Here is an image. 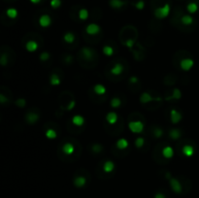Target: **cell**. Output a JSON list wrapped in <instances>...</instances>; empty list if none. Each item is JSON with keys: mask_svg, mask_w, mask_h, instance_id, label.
I'll return each instance as SVG.
<instances>
[{"mask_svg": "<svg viewBox=\"0 0 199 198\" xmlns=\"http://www.w3.org/2000/svg\"><path fill=\"white\" fill-rule=\"evenodd\" d=\"M170 4L169 3H165L164 5L160 6V7H158L155 10L154 14H155V17L158 19H165L166 17H168L169 13H170Z\"/></svg>", "mask_w": 199, "mask_h": 198, "instance_id": "cell-1", "label": "cell"}, {"mask_svg": "<svg viewBox=\"0 0 199 198\" xmlns=\"http://www.w3.org/2000/svg\"><path fill=\"white\" fill-rule=\"evenodd\" d=\"M81 52V56L83 59H87V61H92L96 58V54L95 51H93L90 48H83Z\"/></svg>", "mask_w": 199, "mask_h": 198, "instance_id": "cell-2", "label": "cell"}, {"mask_svg": "<svg viewBox=\"0 0 199 198\" xmlns=\"http://www.w3.org/2000/svg\"><path fill=\"white\" fill-rule=\"evenodd\" d=\"M124 69H125V67H124L123 63L118 61V62H116L114 65L112 66V67L110 68V70H109V72L111 73V75H113L114 77H118V76H121V75L123 74Z\"/></svg>", "mask_w": 199, "mask_h": 198, "instance_id": "cell-3", "label": "cell"}, {"mask_svg": "<svg viewBox=\"0 0 199 198\" xmlns=\"http://www.w3.org/2000/svg\"><path fill=\"white\" fill-rule=\"evenodd\" d=\"M128 126H129V129L133 132V133H140L144 130V122H141V121H132V122H129L128 123Z\"/></svg>", "mask_w": 199, "mask_h": 198, "instance_id": "cell-4", "label": "cell"}, {"mask_svg": "<svg viewBox=\"0 0 199 198\" xmlns=\"http://www.w3.org/2000/svg\"><path fill=\"white\" fill-rule=\"evenodd\" d=\"M85 31L89 36H96L101 32V27L96 23H89L85 28Z\"/></svg>", "mask_w": 199, "mask_h": 198, "instance_id": "cell-5", "label": "cell"}, {"mask_svg": "<svg viewBox=\"0 0 199 198\" xmlns=\"http://www.w3.org/2000/svg\"><path fill=\"white\" fill-rule=\"evenodd\" d=\"M166 178H167V179H169L170 186H171L172 189H173L176 193H181L182 192V186H181L180 182H179L178 180H176V179H174V178H171L169 173L166 174Z\"/></svg>", "mask_w": 199, "mask_h": 198, "instance_id": "cell-6", "label": "cell"}, {"mask_svg": "<svg viewBox=\"0 0 199 198\" xmlns=\"http://www.w3.org/2000/svg\"><path fill=\"white\" fill-rule=\"evenodd\" d=\"M61 151L65 155H72L75 153V146L71 142H65L61 145Z\"/></svg>", "mask_w": 199, "mask_h": 198, "instance_id": "cell-7", "label": "cell"}, {"mask_svg": "<svg viewBox=\"0 0 199 198\" xmlns=\"http://www.w3.org/2000/svg\"><path fill=\"white\" fill-rule=\"evenodd\" d=\"M52 18L48 14H44L42 16H40V18H39V24L43 28L49 27V26L52 24Z\"/></svg>", "mask_w": 199, "mask_h": 198, "instance_id": "cell-8", "label": "cell"}, {"mask_svg": "<svg viewBox=\"0 0 199 198\" xmlns=\"http://www.w3.org/2000/svg\"><path fill=\"white\" fill-rule=\"evenodd\" d=\"M194 64V61L192 60L191 58H184L181 60L180 62V66H181V68L184 71H189L191 69V67L193 66Z\"/></svg>", "mask_w": 199, "mask_h": 198, "instance_id": "cell-9", "label": "cell"}, {"mask_svg": "<svg viewBox=\"0 0 199 198\" xmlns=\"http://www.w3.org/2000/svg\"><path fill=\"white\" fill-rule=\"evenodd\" d=\"M85 118L81 115H76L71 118V123L77 127H82L85 124Z\"/></svg>", "mask_w": 199, "mask_h": 198, "instance_id": "cell-10", "label": "cell"}, {"mask_svg": "<svg viewBox=\"0 0 199 198\" xmlns=\"http://www.w3.org/2000/svg\"><path fill=\"white\" fill-rule=\"evenodd\" d=\"M102 169L105 173H112L113 171L115 170V163L113 162L112 160H106L103 163Z\"/></svg>", "mask_w": 199, "mask_h": 198, "instance_id": "cell-11", "label": "cell"}, {"mask_svg": "<svg viewBox=\"0 0 199 198\" xmlns=\"http://www.w3.org/2000/svg\"><path fill=\"white\" fill-rule=\"evenodd\" d=\"M63 41L66 44H74L76 42V36L73 32H66L63 35Z\"/></svg>", "mask_w": 199, "mask_h": 198, "instance_id": "cell-12", "label": "cell"}, {"mask_svg": "<svg viewBox=\"0 0 199 198\" xmlns=\"http://www.w3.org/2000/svg\"><path fill=\"white\" fill-rule=\"evenodd\" d=\"M161 154H162V156L164 158H166V159H169V158H172L174 155V151L172 149L170 146H165L162 151H161Z\"/></svg>", "mask_w": 199, "mask_h": 198, "instance_id": "cell-13", "label": "cell"}, {"mask_svg": "<svg viewBox=\"0 0 199 198\" xmlns=\"http://www.w3.org/2000/svg\"><path fill=\"white\" fill-rule=\"evenodd\" d=\"M128 146H129V143L126 139H124V138H121V139H118L116 142V147L119 151H123L125 149H127Z\"/></svg>", "mask_w": 199, "mask_h": 198, "instance_id": "cell-14", "label": "cell"}, {"mask_svg": "<svg viewBox=\"0 0 199 198\" xmlns=\"http://www.w3.org/2000/svg\"><path fill=\"white\" fill-rule=\"evenodd\" d=\"M109 4L113 9H121L126 5V2L123 0H110Z\"/></svg>", "mask_w": 199, "mask_h": 198, "instance_id": "cell-15", "label": "cell"}, {"mask_svg": "<svg viewBox=\"0 0 199 198\" xmlns=\"http://www.w3.org/2000/svg\"><path fill=\"white\" fill-rule=\"evenodd\" d=\"M170 118H171V121L173 122V123H178L182 120V115H181L180 112H178L177 110L173 109L170 113Z\"/></svg>", "mask_w": 199, "mask_h": 198, "instance_id": "cell-16", "label": "cell"}, {"mask_svg": "<svg viewBox=\"0 0 199 198\" xmlns=\"http://www.w3.org/2000/svg\"><path fill=\"white\" fill-rule=\"evenodd\" d=\"M106 91H107V89L101 84H96L93 87V92L96 95H104L106 94Z\"/></svg>", "mask_w": 199, "mask_h": 198, "instance_id": "cell-17", "label": "cell"}, {"mask_svg": "<svg viewBox=\"0 0 199 198\" xmlns=\"http://www.w3.org/2000/svg\"><path fill=\"white\" fill-rule=\"evenodd\" d=\"M106 121L107 122L111 125H114L117 123L118 122V115L114 112H111V113H108L107 116H106Z\"/></svg>", "mask_w": 199, "mask_h": 198, "instance_id": "cell-18", "label": "cell"}, {"mask_svg": "<svg viewBox=\"0 0 199 198\" xmlns=\"http://www.w3.org/2000/svg\"><path fill=\"white\" fill-rule=\"evenodd\" d=\"M24 46H25V49L27 50L28 52H35L38 49V43L35 42L34 40H29Z\"/></svg>", "mask_w": 199, "mask_h": 198, "instance_id": "cell-19", "label": "cell"}, {"mask_svg": "<svg viewBox=\"0 0 199 198\" xmlns=\"http://www.w3.org/2000/svg\"><path fill=\"white\" fill-rule=\"evenodd\" d=\"M180 22H181L182 24L188 26V25H190V24L193 23L194 19H193V18H192L190 15H184V16L181 18Z\"/></svg>", "mask_w": 199, "mask_h": 198, "instance_id": "cell-20", "label": "cell"}, {"mask_svg": "<svg viewBox=\"0 0 199 198\" xmlns=\"http://www.w3.org/2000/svg\"><path fill=\"white\" fill-rule=\"evenodd\" d=\"M85 183H87V180H85V178L84 176H78L74 180V184L77 188H83L85 184Z\"/></svg>", "mask_w": 199, "mask_h": 198, "instance_id": "cell-21", "label": "cell"}, {"mask_svg": "<svg viewBox=\"0 0 199 198\" xmlns=\"http://www.w3.org/2000/svg\"><path fill=\"white\" fill-rule=\"evenodd\" d=\"M182 151H183V154H184L185 156L189 157V156H191V155H193V154H194V149H193V147H192V146H190V145H185V146H184Z\"/></svg>", "mask_w": 199, "mask_h": 198, "instance_id": "cell-22", "label": "cell"}, {"mask_svg": "<svg viewBox=\"0 0 199 198\" xmlns=\"http://www.w3.org/2000/svg\"><path fill=\"white\" fill-rule=\"evenodd\" d=\"M198 4L195 3V2H189L188 5H187V11L189 13L190 15L192 14H195V13L198 11Z\"/></svg>", "mask_w": 199, "mask_h": 198, "instance_id": "cell-23", "label": "cell"}, {"mask_svg": "<svg viewBox=\"0 0 199 198\" xmlns=\"http://www.w3.org/2000/svg\"><path fill=\"white\" fill-rule=\"evenodd\" d=\"M89 16V14L87 9H84V8L80 9V11L78 13V17L80 19V21H87Z\"/></svg>", "mask_w": 199, "mask_h": 198, "instance_id": "cell-24", "label": "cell"}, {"mask_svg": "<svg viewBox=\"0 0 199 198\" xmlns=\"http://www.w3.org/2000/svg\"><path fill=\"white\" fill-rule=\"evenodd\" d=\"M103 54L107 56H111L115 54V49L110 45H106L103 47Z\"/></svg>", "mask_w": 199, "mask_h": 198, "instance_id": "cell-25", "label": "cell"}, {"mask_svg": "<svg viewBox=\"0 0 199 198\" xmlns=\"http://www.w3.org/2000/svg\"><path fill=\"white\" fill-rule=\"evenodd\" d=\"M6 15H7L8 18L12 19H17V17L19 15L18 10L15 8H9V9H7V11H6Z\"/></svg>", "mask_w": 199, "mask_h": 198, "instance_id": "cell-26", "label": "cell"}, {"mask_svg": "<svg viewBox=\"0 0 199 198\" xmlns=\"http://www.w3.org/2000/svg\"><path fill=\"white\" fill-rule=\"evenodd\" d=\"M39 118V115L38 114H34V113H29L26 116V120L29 123H35Z\"/></svg>", "mask_w": 199, "mask_h": 198, "instance_id": "cell-27", "label": "cell"}, {"mask_svg": "<svg viewBox=\"0 0 199 198\" xmlns=\"http://www.w3.org/2000/svg\"><path fill=\"white\" fill-rule=\"evenodd\" d=\"M169 135L173 140H177L181 137V131L180 129H171L169 132Z\"/></svg>", "mask_w": 199, "mask_h": 198, "instance_id": "cell-28", "label": "cell"}, {"mask_svg": "<svg viewBox=\"0 0 199 198\" xmlns=\"http://www.w3.org/2000/svg\"><path fill=\"white\" fill-rule=\"evenodd\" d=\"M110 104H111L112 108H119V107H121V105H122V101H121V99H119L118 97H114L111 100Z\"/></svg>", "mask_w": 199, "mask_h": 198, "instance_id": "cell-29", "label": "cell"}, {"mask_svg": "<svg viewBox=\"0 0 199 198\" xmlns=\"http://www.w3.org/2000/svg\"><path fill=\"white\" fill-rule=\"evenodd\" d=\"M46 137L49 138V139H56V131L52 128H50L48 130H46Z\"/></svg>", "mask_w": 199, "mask_h": 198, "instance_id": "cell-30", "label": "cell"}, {"mask_svg": "<svg viewBox=\"0 0 199 198\" xmlns=\"http://www.w3.org/2000/svg\"><path fill=\"white\" fill-rule=\"evenodd\" d=\"M51 84L52 85H57L60 84V78H58V75L52 74L51 76Z\"/></svg>", "mask_w": 199, "mask_h": 198, "instance_id": "cell-31", "label": "cell"}, {"mask_svg": "<svg viewBox=\"0 0 199 198\" xmlns=\"http://www.w3.org/2000/svg\"><path fill=\"white\" fill-rule=\"evenodd\" d=\"M145 145V139L143 137H138L137 139L135 140V146H136V148H138V149H140V148H142L143 146Z\"/></svg>", "mask_w": 199, "mask_h": 198, "instance_id": "cell-32", "label": "cell"}, {"mask_svg": "<svg viewBox=\"0 0 199 198\" xmlns=\"http://www.w3.org/2000/svg\"><path fill=\"white\" fill-rule=\"evenodd\" d=\"M134 7L139 10V11H141L145 8V2H144V0H138L137 2L134 3Z\"/></svg>", "mask_w": 199, "mask_h": 198, "instance_id": "cell-33", "label": "cell"}, {"mask_svg": "<svg viewBox=\"0 0 199 198\" xmlns=\"http://www.w3.org/2000/svg\"><path fill=\"white\" fill-rule=\"evenodd\" d=\"M60 5H61V0H51V6L54 9L59 8Z\"/></svg>", "mask_w": 199, "mask_h": 198, "instance_id": "cell-34", "label": "cell"}, {"mask_svg": "<svg viewBox=\"0 0 199 198\" xmlns=\"http://www.w3.org/2000/svg\"><path fill=\"white\" fill-rule=\"evenodd\" d=\"M154 135L156 138H160L163 135V130L161 128H159V127H155L154 128Z\"/></svg>", "mask_w": 199, "mask_h": 198, "instance_id": "cell-35", "label": "cell"}, {"mask_svg": "<svg viewBox=\"0 0 199 198\" xmlns=\"http://www.w3.org/2000/svg\"><path fill=\"white\" fill-rule=\"evenodd\" d=\"M103 150V147H102V145H97V144H94V145H92V151H94L95 154H98V153H100V151Z\"/></svg>", "mask_w": 199, "mask_h": 198, "instance_id": "cell-36", "label": "cell"}, {"mask_svg": "<svg viewBox=\"0 0 199 198\" xmlns=\"http://www.w3.org/2000/svg\"><path fill=\"white\" fill-rule=\"evenodd\" d=\"M49 58H50V54L47 52H44L40 55V59H41V61H47Z\"/></svg>", "mask_w": 199, "mask_h": 198, "instance_id": "cell-37", "label": "cell"}, {"mask_svg": "<svg viewBox=\"0 0 199 198\" xmlns=\"http://www.w3.org/2000/svg\"><path fill=\"white\" fill-rule=\"evenodd\" d=\"M16 104L18 105L19 107L22 108V107H23L24 105H25V101H24V99H22V98H21V99H19V100L16 101Z\"/></svg>", "mask_w": 199, "mask_h": 198, "instance_id": "cell-38", "label": "cell"}, {"mask_svg": "<svg viewBox=\"0 0 199 198\" xmlns=\"http://www.w3.org/2000/svg\"><path fill=\"white\" fill-rule=\"evenodd\" d=\"M155 198H165V195L161 192H157L155 195Z\"/></svg>", "mask_w": 199, "mask_h": 198, "instance_id": "cell-39", "label": "cell"}, {"mask_svg": "<svg viewBox=\"0 0 199 198\" xmlns=\"http://www.w3.org/2000/svg\"><path fill=\"white\" fill-rule=\"evenodd\" d=\"M41 1H42V0H30V2L33 3V4H38V3L41 2Z\"/></svg>", "mask_w": 199, "mask_h": 198, "instance_id": "cell-40", "label": "cell"}]
</instances>
